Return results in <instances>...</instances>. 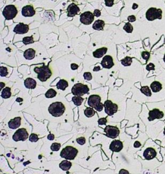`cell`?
<instances>
[{
  "label": "cell",
  "mask_w": 165,
  "mask_h": 174,
  "mask_svg": "<svg viewBox=\"0 0 165 174\" xmlns=\"http://www.w3.org/2000/svg\"><path fill=\"white\" fill-rule=\"evenodd\" d=\"M161 146L157 143L154 146H148L143 151V157L146 160H152L157 158L158 160L162 161L163 157L161 153Z\"/></svg>",
  "instance_id": "1"
},
{
  "label": "cell",
  "mask_w": 165,
  "mask_h": 174,
  "mask_svg": "<svg viewBox=\"0 0 165 174\" xmlns=\"http://www.w3.org/2000/svg\"><path fill=\"white\" fill-rule=\"evenodd\" d=\"M34 70L37 74V78L41 82H46L52 75V71L48 66L35 67Z\"/></svg>",
  "instance_id": "2"
},
{
  "label": "cell",
  "mask_w": 165,
  "mask_h": 174,
  "mask_svg": "<svg viewBox=\"0 0 165 174\" xmlns=\"http://www.w3.org/2000/svg\"><path fill=\"white\" fill-rule=\"evenodd\" d=\"M65 111L64 104L60 102L52 103L49 108V112L54 117H59L63 115Z\"/></svg>",
  "instance_id": "3"
},
{
  "label": "cell",
  "mask_w": 165,
  "mask_h": 174,
  "mask_svg": "<svg viewBox=\"0 0 165 174\" xmlns=\"http://www.w3.org/2000/svg\"><path fill=\"white\" fill-rule=\"evenodd\" d=\"M78 153V150L76 148L71 146H67L64 148L60 153L61 157L67 160H73L76 158Z\"/></svg>",
  "instance_id": "4"
},
{
  "label": "cell",
  "mask_w": 165,
  "mask_h": 174,
  "mask_svg": "<svg viewBox=\"0 0 165 174\" xmlns=\"http://www.w3.org/2000/svg\"><path fill=\"white\" fill-rule=\"evenodd\" d=\"M89 91V88L87 85H84L81 83L75 84L72 88V93L74 96H82L85 94H87Z\"/></svg>",
  "instance_id": "5"
},
{
  "label": "cell",
  "mask_w": 165,
  "mask_h": 174,
  "mask_svg": "<svg viewBox=\"0 0 165 174\" xmlns=\"http://www.w3.org/2000/svg\"><path fill=\"white\" fill-rule=\"evenodd\" d=\"M18 14V9L14 5H6L3 10V16L6 20L14 19Z\"/></svg>",
  "instance_id": "6"
},
{
  "label": "cell",
  "mask_w": 165,
  "mask_h": 174,
  "mask_svg": "<svg viewBox=\"0 0 165 174\" xmlns=\"http://www.w3.org/2000/svg\"><path fill=\"white\" fill-rule=\"evenodd\" d=\"M104 111L108 116L114 115L118 110V106L117 104H114L111 100H107L104 103Z\"/></svg>",
  "instance_id": "7"
},
{
  "label": "cell",
  "mask_w": 165,
  "mask_h": 174,
  "mask_svg": "<svg viewBox=\"0 0 165 174\" xmlns=\"http://www.w3.org/2000/svg\"><path fill=\"white\" fill-rule=\"evenodd\" d=\"M29 138V133L25 129H19L16 131L12 136V139L15 142L25 141Z\"/></svg>",
  "instance_id": "8"
},
{
  "label": "cell",
  "mask_w": 165,
  "mask_h": 174,
  "mask_svg": "<svg viewBox=\"0 0 165 174\" xmlns=\"http://www.w3.org/2000/svg\"><path fill=\"white\" fill-rule=\"evenodd\" d=\"M94 19V15L90 11L85 12L80 16L81 22L86 25H90Z\"/></svg>",
  "instance_id": "9"
},
{
  "label": "cell",
  "mask_w": 165,
  "mask_h": 174,
  "mask_svg": "<svg viewBox=\"0 0 165 174\" xmlns=\"http://www.w3.org/2000/svg\"><path fill=\"white\" fill-rule=\"evenodd\" d=\"M104 132L106 133V135L110 138L114 139L117 138L120 134V130L117 127H114L111 125H108L104 129Z\"/></svg>",
  "instance_id": "10"
},
{
  "label": "cell",
  "mask_w": 165,
  "mask_h": 174,
  "mask_svg": "<svg viewBox=\"0 0 165 174\" xmlns=\"http://www.w3.org/2000/svg\"><path fill=\"white\" fill-rule=\"evenodd\" d=\"M157 60L159 61L160 64L165 70V45L161 46L159 49L156 50Z\"/></svg>",
  "instance_id": "11"
},
{
  "label": "cell",
  "mask_w": 165,
  "mask_h": 174,
  "mask_svg": "<svg viewBox=\"0 0 165 174\" xmlns=\"http://www.w3.org/2000/svg\"><path fill=\"white\" fill-rule=\"evenodd\" d=\"M101 98L97 95H92L88 99V105L92 108H96V106L101 102Z\"/></svg>",
  "instance_id": "12"
},
{
  "label": "cell",
  "mask_w": 165,
  "mask_h": 174,
  "mask_svg": "<svg viewBox=\"0 0 165 174\" xmlns=\"http://www.w3.org/2000/svg\"><path fill=\"white\" fill-rule=\"evenodd\" d=\"M101 64L103 68L106 69H110L114 66L113 59L110 55L104 56L102 59Z\"/></svg>",
  "instance_id": "13"
},
{
  "label": "cell",
  "mask_w": 165,
  "mask_h": 174,
  "mask_svg": "<svg viewBox=\"0 0 165 174\" xmlns=\"http://www.w3.org/2000/svg\"><path fill=\"white\" fill-rule=\"evenodd\" d=\"M29 30V26L23 23L18 24L14 28V32L18 34H25Z\"/></svg>",
  "instance_id": "14"
},
{
  "label": "cell",
  "mask_w": 165,
  "mask_h": 174,
  "mask_svg": "<svg viewBox=\"0 0 165 174\" xmlns=\"http://www.w3.org/2000/svg\"><path fill=\"white\" fill-rule=\"evenodd\" d=\"M22 14L24 17H32L36 14V11L32 5H26L23 6Z\"/></svg>",
  "instance_id": "15"
},
{
  "label": "cell",
  "mask_w": 165,
  "mask_h": 174,
  "mask_svg": "<svg viewBox=\"0 0 165 174\" xmlns=\"http://www.w3.org/2000/svg\"><path fill=\"white\" fill-rule=\"evenodd\" d=\"M123 148V144L120 140H114L110 145V149L115 152H120Z\"/></svg>",
  "instance_id": "16"
},
{
  "label": "cell",
  "mask_w": 165,
  "mask_h": 174,
  "mask_svg": "<svg viewBox=\"0 0 165 174\" xmlns=\"http://www.w3.org/2000/svg\"><path fill=\"white\" fill-rule=\"evenodd\" d=\"M67 16L69 17H74L80 12V9L79 8V6L75 3H72L69 5L67 8Z\"/></svg>",
  "instance_id": "17"
},
{
  "label": "cell",
  "mask_w": 165,
  "mask_h": 174,
  "mask_svg": "<svg viewBox=\"0 0 165 174\" xmlns=\"http://www.w3.org/2000/svg\"><path fill=\"white\" fill-rule=\"evenodd\" d=\"M22 118L21 117H16L14 119H10L9 122V128L12 129H18L21 125Z\"/></svg>",
  "instance_id": "18"
},
{
  "label": "cell",
  "mask_w": 165,
  "mask_h": 174,
  "mask_svg": "<svg viewBox=\"0 0 165 174\" xmlns=\"http://www.w3.org/2000/svg\"><path fill=\"white\" fill-rule=\"evenodd\" d=\"M24 84L26 88L28 89H35L36 88L37 85V82L34 79H33L32 78H27L25 80Z\"/></svg>",
  "instance_id": "19"
},
{
  "label": "cell",
  "mask_w": 165,
  "mask_h": 174,
  "mask_svg": "<svg viewBox=\"0 0 165 174\" xmlns=\"http://www.w3.org/2000/svg\"><path fill=\"white\" fill-rule=\"evenodd\" d=\"M107 50L108 49L105 47L99 48L93 52V55L95 58H101L106 54Z\"/></svg>",
  "instance_id": "20"
},
{
  "label": "cell",
  "mask_w": 165,
  "mask_h": 174,
  "mask_svg": "<svg viewBox=\"0 0 165 174\" xmlns=\"http://www.w3.org/2000/svg\"><path fill=\"white\" fill-rule=\"evenodd\" d=\"M35 55H36V51L32 48L27 49L24 52V57L27 60L33 59L35 57Z\"/></svg>",
  "instance_id": "21"
},
{
  "label": "cell",
  "mask_w": 165,
  "mask_h": 174,
  "mask_svg": "<svg viewBox=\"0 0 165 174\" xmlns=\"http://www.w3.org/2000/svg\"><path fill=\"white\" fill-rule=\"evenodd\" d=\"M104 25H105V23H104V21H103V20H101V19H99V20H97V21H95L93 26H92V28H93V29H94L96 30L101 31V30H103L104 29Z\"/></svg>",
  "instance_id": "22"
},
{
  "label": "cell",
  "mask_w": 165,
  "mask_h": 174,
  "mask_svg": "<svg viewBox=\"0 0 165 174\" xmlns=\"http://www.w3.org/2000/svg\"><path fill=\"white\" fill-rule=\"evenodd\" d=\"M140 90H141V92L143 93L144 95H145L148 98L151 97L153 95V93H152V92H151V89L150 88V87L148 85L142 86Z\"/></svg>",
  "instance_id": "23"
},
{
  "label": "cell",
  "mask_w": 165,
  "mask_h": 174,
  "mask_svg": "<svg viewBox=\"0 0 165 174\" xmlns=\"http://www.w3.org/2000/svg\"><path fill=\"white\" fill-rule=\"evenodd\" d=\"M56 86L58 89L65 91L66 89H67V88H68L69 83L67 80H65L64 79H61L57 83Z\"/></svg>",
  "instance_id": "24"
},
{
  "label": "cell",
  "mask_w": 165,
  "mask_h": 174,
  "mask_svg": "<svg viewBox=\"0 0 165 174\" xmlns=\"http://www.w3.org/2000/svg\"><path fill=\"white\" fill-rule=\"evenodd\" d=\"M72 166V163L67 160H64L59 164V167L64 171H68Z\"/></svg>",
  "instance_id": "25"
},
{
  "label": "cell",
  "mask_w": 165,
  "mask_h": 174,
  "mask_svg": "<svg viewBox=\"0 0 165 174\" xmlns=\"http://www.w3.org/2000/svg\"><path fill=\"white\" fill-rule=\"evenodd\" d=\"M11 95H12L11 89H10V88H9V87H6V88H5L2 91L1 96L3 98H5V99L9 98H10Z\"/></svg>",
  "instance_id": "26"
},
{
  "label": "cell",
  "mask_w": 165,
  "mask_h": 174,
  "mask_svg": "<svg viewBox=\"0 0 165 174\" xmlns=\"http://www.w3.org/2000/svg\"><path fill=\"white\" fill-rule=\"evenodd\" d=\"M141 55L142 59L145 61V63H147L148 62H149L150 59L151 57L150 53L148 51H145V50L141 52Z\"/></svg>",
  "instance_id": "27"
},
{
  "label": "cell",
  "mask_w": 165,
  "mask_h": 174,
  "mask_svg": "<svg viewBox=\"0 0 165 174\" xmlns=\"http://www.w3.org/2000/svg\"><path fill=\"white\" fill-rule=\"evenodd\" d=\"M84 115L88 117V118H91L93 116H94V115L96 114V111H94V108H87L84 110Z\"/></svg>",
  "instance_id": "28"
},
{
  "label": "cell",
  "mask_w": 165,
  "mask_h": 174,
  "mask_svg": "<svg viewBox=\"0 0 165 174\" xmlns=\"http://www.w3.org/2000/svg\"><path fill=\"white\" fill-rule=\"evenodd\" d=\"M72 102H74V104L76 105L80 106L82 104L83 102V98L81 96H74V97H72Z\"/></svg>",
  "instance_id": "29"
},
{
  "label": "cell",
  "mask_w": 165,
  "mask_h": 174,
  "mask_svg": "<svg viewBox=\"0 0 165 174\" xmlns=\"http://www.w3.org/2000/svg\"><path fill=\"white\" fill-rule=\"evenodd\" d=\"M121 64L124 66H130L132 63V58L130 57H126L121 60Z\"/></svg>",
  "instance_id": "30"
},
{
  "label": "cell",
  "mask_w": 165,
  "mask_h": 174,
  "mask_svg": "<svg viewBox=\"0 0 165 174\" xmlns=\"http://www.w3.org/2000/svg\"><path fill=\"white\" fill-rule=\"evenodd\" d=\"M57 92L54 89H49L45 93V96L47 98H52L56 96Z\"/></svg>",
  "instance_id": "31"
},
{
  "label": "cell",
  "mask_w": 165,
  "mask_h": 174,
  "mask_svg": "<svg viewBox=\"0 0 165 174\" xmlns=\"http://www.w3.org/2000/svg\"><path fill=\"white\" fill-rule=\"evenodd\" d=\"M123 29L124 31H126V32L127 33H132L133 32L134 28H133V26L132 25V24L130 22H128L127 23H125Z\"/></svg>",
  "instance_id": "32"
},
{
  "label": "cell",
  "mask_w": 165,
  "mask_h": 174,
  "mask_svg": "<svg viewBox=\"0 0 165 174\" xmlns=\"http://www.w3.org/2000/svg\"><path fill=\"white\" fill-rule=\"evenodd\" d=\"M34 38H33L32 36H29V37H25L23 39V43H24V44L27 45V44H30L32 43H34Z\"/></svg>",
  "instance_id": "33"
},
{
  "label": "cell",
  "mask_w": 165,
  "mask_h": 174,
  "mask_svg": "<svg viewBox=\"0 0 165 174\" xmlns=\"http://www.w3.org/2000/svg\"><path fill=\"white\" fill-rule=\"evenodd\" d=\"M8 70L6 67L2 66L1 68H0V75H1V77H6L8 75Z\"/></svg>",
  "instance_id": "34"
},
{
  "label": "cell",
  "mask_w": 165,
  "mask_h": 174,
  "mask_svg": "<svg viewBox=\"0 0 165 174\" xmlns=\"http://www.w3.org/2000/svg\"><path fill=\"white\" fill-rule=\"evenodd\" d=\"M61 148V144L58 143H52L51 146H50V149L52 151H58Z\"/></svg>",
  "instance_id": "35"
},
{
  "label": "cell",
  "mask_w": 165,
  "mask_h": 174,
  "mask_svg": "<svg viewBox=\"0 0 165 174\" xmlns=\"http://www.w3.org/2000/svg\"><path fill=\"white\" fill-rule=\"evenodd\" d=\"M157 139L160 140L161 142V146L164 147L165 146V135L163 134V131L159 134V136H158Z\"/></svg>",
  "instance_id": "36"
},
{
  "label": "cell",
  "mask_w": 165,
  "mask_h": 174,
  "mask_svg": "<svg viewBox=\"0 0 165 174\" xmlns=\"http://www.w3.org/2000/svg\"><path fill=\"white\" fill-rule=\"evenodd\" d=\"M38 135L36 134H31V135L29 137V140L31 142H36L38 141Z\"/></svg>",
  "instance_id": "37"
},
{
  "label": "cell",
  "mask_w": 165,
  "mask_h": 174,
  "mask_svg": "<svg viewBox=\"0 0 165 174\" xmlns=\"http://www.w3.org/2000/svg\"><path fill=\"white\" fill-rule=\"evenodd\" d=\"M83 77L85 80H91L92 79V74L90 72H86L83 74Z\"/></svg>",
  "instance_id": "38"
},
{
  "label": "cell",
  "mask_w": 165,
  "mask_h": 174,
  "mask_svg": "<svg viewBox=\"0 0 165 174\" xmlns=\"http://www.w3.org/2000/svg\"><path fill=\"white\" fill-rule=\"evenodd\" d=\"M76 142H77V143H79L80 145H83L86 143V139L84 137H80V138H79L76 139Z\"/></svg>",
  "instance_id": "39"
},
{
  "label": "cell",
  "mask_w": 165,
  "mask_h": 174,
  "mask_svg": "<svg viewBox=\"0 0 165 174\" xmlns=\"http://www.w3.org/2000/svg\"><path fill=\"white\" fill-rule=\"evenodd\" d=\"M104 2L106 6H109V7L113 6L114 3V0H104Z\"/></svg>",
  "instance_id": "40"
},
{
  "label": "cell",
  "mask_w": 165,
  "mask_h": 174,
  "mask_svg": "<svg viewBox=\"0 0 165 174\" xmlns=\"http://www.w3.org/2000/svg\"><path fill=\"white\" fill-rule=\"evenodd\" d=\"M103 107H104V105H103L101 102H100V104H99L96 106V108H95V109H96V111H99V112H100V111H101L103 109Z\"/></svg>",
  "instance_id": "41"
},
{
  "label": "cell",
  "mask_w": 165,
  "mask_h": 174,
  "mask_svg": "<svg viewBox=\"0 0 165 174\" xmlns=\"http://www.w3.org/2000/svg\"><path fill=\"white\" fill-rule=\"evenodd\" d=\"M107 122V120L106 118H100L98 120V123L99 125H105Z\"/></svg>",
  "instance_id": "42"
},
{
  "label": "cell",
  "mask_w": 165,
  "mask_h": 174,
  "mask_svg": "<svg viewBox=\"0 0 165 174\" xmlns=\"http://www.w3.org/2000/svg\"><path fill=\"white\" fill-rule=\"evenodd\" d=\"M128 21L130 23H133L136 21V17L134 15H132L128 17Z\"/></svg>",
  "instance_id": "43"
},
{
  "label": "cell",
  "mask_w": 165,
  "mask_h": 174,
  "mask_svg": "<svg viewBox=\"0 0 165 174\" xmlns=\"http://www.w3.org/2000/svg\"><path fill=\"white\" fill-rule=\"evenodd\" d=\"M101 11L100 10H98V9H96L94 12V16L96 17H100L101 16Z\"/></svg>",
  "instance_id": "44"
},
{
  "label": "cell",
  "mask_w": 165,
  "mask_h": 174,
  "mask_svg": "<svg viewBox=\"0 0 165 174\" xmlns=\"http://www.w3.org/2000/svg\"><path fill=\"white\" fill-rule=\"evenodd\" d=\"M142 145V144L141 143V142H139V141H136L135 142L134 144V146L135 147V148H139V147H141Z\"/></svg>",
  "instance_id": "45"
},
{
  "label": "cell",
  "mask_w": 165,
  "mask_h": 174,
  "mask_svg": "<svg viewBox=\"0 0 165 174\" xmlns=\"http://www.w3.org/2000/svg\"><path fill=\"white\" fill-rule=\"evenodd\" d=\"M70 67H71V69H72V70H76L78 68V67H79V66H78V65H77V64L73 63V64H71Z\"/></svg>",
  "instance_id": "46"
},
{
  "label": "cell",
  "mask_w": 165,
  "mask_h": 174,
  "mask_svg": "<svg viewBox=\"0 0 165 174\" xmlns=\"http://www.w3.org/2000/svg\"><path fill=\"white\" fill-rule=\"evenodd\" d=\"M119 174H129V172L127 170L121 169L120 172H119Z\"/></svg>",
  "instance_id": "47"
},
{
  "label": "cell",
  "mask_w": 165,
  "mask_h": 174,
  "mask_svg": "<svg viewBox=\"0 0 165 174\" xmlns=\"http://www.w3.org/2000/svg\"><path fill=\"white\" fill-rule=\"evenodd\" d=\"M161 153L162 156L164 157V156H165V146L164 147H163V146L161 147Z\"/></svg>",
  "instance_id": "48"
},
{
  "label": "cell",
  "mask_w": 165,
  "mask_h": 174,
  "mask_svg": "<svg viewBox=\"0 0 165 174\" xmlns=\"http://www.w3.org/2000/svg\"><path fill=\"white\" fill-rule=\"evenodd\" d=\"M47 138L49 140H53L54 139V135L52 134H50L47 136Z\"/></svg>",
  "instance_id": "49"
},
{
  "label": "cell",
  "mask_w": 165,
  "mask_h": 174,
  "mask_svg": "<svg viewBox=\"0 0 165 174\" xmlns=\"http://www.w3.org/2000/svg\"><path fill=\"white\" fill-rule=\"evenodd\" d=\"M139 7V5L137 4V3H134L133 5H132V9L133 10H136V9H137V8Z\"/></svg>",
  "instance_id": "50"
},
{
  "label": "cell",
  "mask_w": 165,
  "mask_h": 174,
  "mask_svg": "<svg viewBox=\"0 0 165 174\" xmlns=\"http://www.w3.org/2000/svg\"><path fill=\"white\" fill-rule=\"evenodd\" d=\"M100 70H101V68H100V66H96V67H94L93 71H100Z\"/></svg>",
  "instance_id": "51"
},
{
  "label": "cell",
  "mask_w": 165,
  "mask_h": 174,
  "mask_svg": "<svg viewBox=\"0 0 165 174\" xmlns=\"http://www.w3.org/2000/svg\"><path fill=\"white\" fill-rule=\"evenodd\" d=\"M1 85H2V86H1V89H2L3 88V86H4V84L3 83V82H1Z\"/></svg>",
  "instance_id": "52"
},
{
  "label": "cell",
  "mask_w": 165,
  "mask_h": 174,
  "mask_svg": "<svg viewBox=\"0 0 165 174\" xmlns=\"http://www.w3.org/2000/svg\"><path fill=\"white\" fill-rule=\"evenodd\" d=\"M163 134H164L165 135V127H164V130H163Z\"/></svg>",
  "instance_id": "53"
},
{
  "label": "cell",
  "mask_w": 165,
  "mask_h": 174,
  "mask_svg": "<svg viewBox=\"0 0 165 174\" xmlns=\"http://www.w3.org/2000/svg\"><path fill=\"white\" fill-rule=\"evenodd\" d=\"M164 123H165V120H164Z\"/></svg>",
  "instance_id": "54"
},
{
  "label": "cell",
  "mask_w": 165,
  "mask_h": 174,
  "mask_svg": "<svg viewBox=\"0 0 165 174\" xmlns=\"http://www.w3.org/2000/svg\"><path fill=\"white\" fill-rule=\"evenodd\" d=\"M164 2H165V0H164Z\"/></svg>",
  "instance_id": "55"
}]
</instances>
